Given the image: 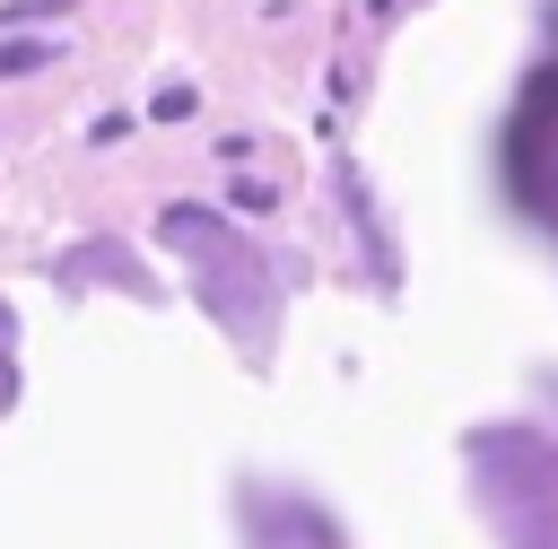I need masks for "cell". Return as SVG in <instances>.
<instances>
[{"mask_svg": "<svg viewBox=\"0 0 558 549\" xmlns=\"http://www.w3.org/2000/svg\"><path fill=\"white\" fill-rule=\"evenodd\" d=\"M44 61H61L52 44H0V78H26V70H44Z\"/></svg>", "mask_w": 558, "mask_h": 549, "instance_id": "obj_1", "label": "cell"}, {"mask_svg": "<svg viewBox=\"0 0 558 549\" xmlns=\"http://www.w3.org/2000/svg\"><path fill=\"white\" fill-rule=\"evenodd\" d=\"M35 17H70V0H9L0 26H35Z\"/></svg>", "mask_w": 558, "mask_h": 549, "instance_id": "obj_2", "label": "cell"}, {"mask_svg": "<svg viewBox=\"0 0 558 549\" xmlns=\"http://www.w3.org/2000/svg\"><path fill=\"white\" fill-rule=\"evenodd\" d=\"M227 200H235V209H253V218H262V209H279V192H270V183H235Z\"/></svg>", "mask_w": 558, "mask_h": 549, "instance_id": "obj_3", "label": "cell"}, {"mask_svg": "<svg viewBox=\"0 0 558 549\" xmlns=\"http://www.w3.org/2000/svg\"><path fill=\"white\" fill-rule=\"evenodd\" d=\"M192 113V87H157V122H183Z\"/></svg>", "mask_w": 558, "mask_h": 549, "instance_id": "obj_4", "label": "cell"}]
</instances>
